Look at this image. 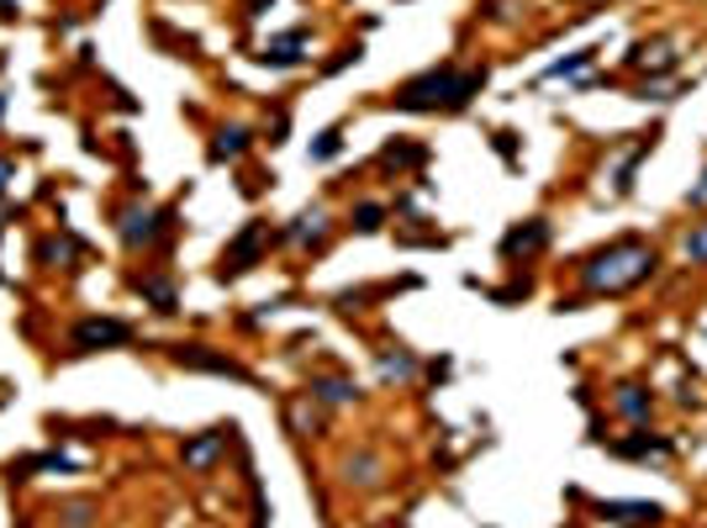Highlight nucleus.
<instances>
[{"instance_id": "9b49d317", "label": "nucleus", "mask_w": 707, "mask_h": 528, "mask_svg": "<svg viewBox=\"0 0 707 528\" xmlns=\"http://www.w3.org/2000/svg\"><path fill=\"white\" fill-rule=\"evenodd\" d=\"M301 43H307V32H290V37H280V43H269V48L259 53L264 64H275V69H290V64H301Z\"/></svg>"}, {"instance_id": "4468645a", "label": "nucleus", "mask_w": 707, "mask_h": 528, "mask_svg": "<svg viewBox=\"0 0 707 528\" xmlns=\"http://www.w3.org/2000/svg\"><path fill=\"white\" fill-rule=\"evenodd\" d=\"M682 254H686V264H707V222H692V228H686Z\"/></svg>"}, {"instance_id": "423d86ee", "label": "nucleus", "mask_w": 707, "mask_h": 528, "mask_svg": "<svg viewBox=\"0 0 707 528\" xmlns=\"http://www.w3.org/2000/svg\"><path fill=\"white\" fill-rule=\"evenodd\" d=\"M612 454H623V460H671V439H660V433H633V439H618Z\"/></svg>"}, {"instance_id": "0eeeda50", "label": "nucleus", "mask_w": 707, "mask_h": 528, "mask_svg": "<svg viewBox=\"0 0 707 528\" xmlns=\"http://www.w3.org/2000/svg\"><path fill=\"white\" fill-rule=\"evenodd\" d=\"M259 243H264V222H248V228H243V238H237L233 249H228V275H243V270H248V264H254V254H259Z\"/></svg>"}, {"instance_id": "f03ea898", "label": "nucleus", "mask_w": 707, "mask_h": 528, "mask_svg": "<svg viewBox=\"0 0 707 528\" xmlns=\"http://www.w3.org/2000/svg\"><path fill=\"white\" fill-rule=\"evenodd\" d=\"M486 85V69H428V75L407 79L396 90V106L401 111H460L475 90Z\"/></svg>"}, {"instance_id": "ddd939ff", "label": "nucleus", "mask_w": 707, "mask_h": 528, "mask_svg": "<svg viewBox=\"0 0 707 528\" xmlns=\"http://www.w3.org/2000/svg\"><path fill=\"white\" fill-rule=\"evenodd\" d=\"M228 444V428H217V433H207V439H196V444H185V460L190 465H211L217 460V449Z\"/></svg>"}, {"instance_id": "9d476101", "label": "nucleus", "mask_w": 707, "mask_h": 528, "mask_svg": "<svg viewBox=\"0 0 707 528\" xmlns=\"http://www.w3.org/2000/svg\"><path fill=\"white\" fill-rule=\"evenodd\" d=\"M175 360L180 365H196V370H222V375H243L233 360H222V354H207L201 343H190V349H175Z\"/></svg>"}, {"instance_id": "a211bd4d", "label": "nucleus", "mask_w": 707, "mask_h": 528, "mask_svg": "<svg viewBox=\"0 0 707 528\" xmlns=\"http://www.w3.org/2000/svg\"><path fill=\"white\" fill-rule=\"evenodd\" d=\"M360 228L375 233V228H380V207H360Z\"/></svg>"}, {"instance_id": "aec40b11", "label": "nucleus", "mask_w": 707, "mask_h": 528, "mask_svg": "<svg viewBox=\"0 0 707 528\" xmlns=\"http://www.w3.org/2000/svg\"><path fill=\"white\" fill-rule=\"evenodd\" d=\"M11 169H16V164H11V158H0V190H5V175H11Z\"/></svg>"}, {"instance_id": "2eb2a0df", "label": "nucleus", "mask_w": 707, "mask_h": 528, "mask_svg": "<svg viewBox=\"0 0 707 528\" xmlns=\"http://www.w3.org/2000/svg\"><path fill=\"white\" fill-rule=\"evenodd\" d=\"M592 58H597V48L576 53V58H560V64H550V69H544V79H565V75H581V69H586V64H592Z\"/></svg>"}, {"instance_id": "6e6552de", "label": "nucleus", "mask_w": 707, "mask_h": 528, "mask_svg": "<svg viewBox=\"0 0 707 528\" xmlns=\"http://www.w3.org/2000/svg\"><path fill=\"white\" fill-rule=\"evenodd\" d=\"M132 328L128 322H79L75 328V349H90V343H128Z\"/></svg>"}, {"instance_id": "f8f14e48", "label": "nucleus", "mask_w": 707, "mask_h": 528, "mask_svg": "<svg viewBox=\"0 0 707 528\" xmlns=\"http://www.w3.org/2000/svg\"><path fill=\"white\" fill-rule=\"evenodd\" d=\"M248 148V128H222L217 132V143H211V158L222 164V158H237Z\"/></svg>"}, {"instance_id": "6ab92c4d", "label": "nucleus", "mask_w": 707, "mask_h": 528, "mask_svg": "<svg viewBox=\"0 0 707 528\" xmlns=\"http://www.w3.org/2000/svg\"><path fill=\"white\" fill-rule=\"evenodd\" d=\"M686 207H707V169H703V185H692V196H686Z\"/></svg>"}, {"instance_id": "7ed1b4c3", "label": "nucleus", "mask_w": 707, "mask_h": 528, "mask_svg": "<svg viewBox=\"0 0 707 528\" xmlns=\"http://www.w3.org/2000/svg\"><path fill=\"white\" fill-rule=\"evenodd\" d=\"M544 243H550V222H544V217H533V222H523V228H512V233L501 238V254H507V260H518V254H539V249H544Z\"/></svg>"}, {"instance_id": "dca6fc26", "label": "nucleus", "mask_w": 707, "mask_h": 528, "mask_svg": "<svg viewBox=\"0 0 707 528\" xmlns=\"http://www.w3.org/2000/svg\"><path fill=\"white\" fill-rule=\"evenodd\" d=\"M317 396H322V402H349V386H343V381H322V386H317Z\"/></svg>"}, {"instance_id": "1a4fd4ad", "label": "nucleus", "mask_w": 707, "mask_h": 528, "mask_svg": "<svg viewBox=\"0 0 707 528\" xmlns=\"http://www.w3.org/2000/svg\"><path fill=\"white\" fill-rule=\"evenodd\" d=\"M612 407H618V413H623L629 422H644V418H650V407H655V396L644 392V386H618Z\"/></svg>"}, {"instance_id": "f257e3e1", "label": "nucleus", "mask_w": 707, "mask_h": 528, "mask_svg": "<svg viewBox=\"0 0 707 528\" xmlns=\"http://www.w3.org/2000/svg\"><path fill=\"white\" fill-rule=\"evenodd\" d=\"M655 264L660 254L644 238H612L607 249H597L581 264V286H586V296H629L655 275Z\"/></svg>"}, {"instance_id": "f3484780", "label": "nucleus", "mask_w": 707, "mask_h": 528, "mask_svg": "<svg viewBox=\"0 0 707 528\" xmlns=\"http://www.w3.org/2000/svg\"><path fill=\"white\" fill-rule=\"evenodd\" d=\"M339 154V132H322V138H317V148H312V158H333Z\"/></svg>"}, {"instance_id": "20e7f679", "label": "nucleus", "mask_w": 707, "mask_h": 528, "mask_svg": "<svg viewBox=\"0 0 707 528\" xmlns=\"http://www.w3.org/2000/svg\"><path fill=\"white\" fill-rule=\"evenodd\" d=\"M597 513H603V518H612V524H623V528H650V524H660V518H665L655 502H597Z\"/></svg>"}, {"instance_id": "39448f33", "label": "nucleus", "mask_w": 707, "mask_h": 528, "mask_svg": "<svg viewBox=\"0 0 707 528\" xmlns=\"http://www.w3.org/2000/svg\"><path fill=\"white\" fill-rule=\"evenodd\" d=\"M629 69H650V75H665V69H676V43H671V37L639 43V48L629 53Z\"/></svg>"}]
</instances>
